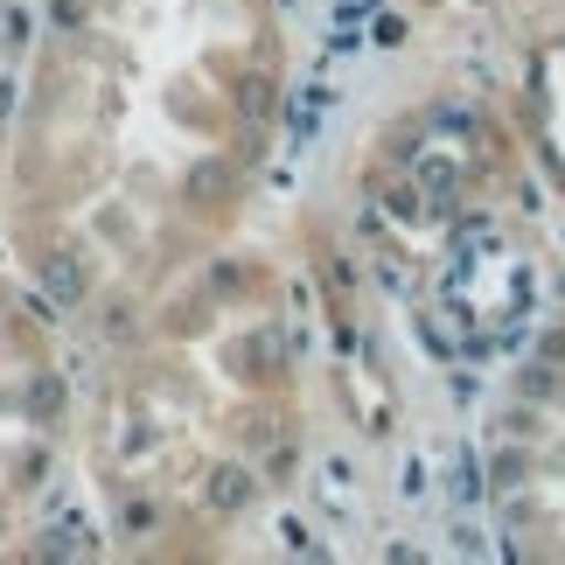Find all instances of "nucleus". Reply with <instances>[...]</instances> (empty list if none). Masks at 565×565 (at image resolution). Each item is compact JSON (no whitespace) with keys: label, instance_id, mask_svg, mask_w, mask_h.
<instances>
[{"label":"nucleus","instance_id":"obj_3","mask_svg":"<svg viewBox=\"0 0 565 565\" xmlns=\"http://www.w3.org/2000/svg\"><path fill=\"white\" fill-rule=\"evenodd\" d=\"M77 335L0 258V558H29L71 503Z\"/></svg>","mask_w":565,"mask_h":565},{"label":"nucleus","instance_id":"obj_7","mask_svg":"<svg viewBox=\"0 0 565 565\" xmlns=\"http://www.w3.org/2000/svg\"><path fill=\"white\" fill-rule=\"evenodd\" d=\"M440 8H503V0H440Z\"/></svg>","mask_w":565,"mask_h":565},{"label":"nucleus","instance_id":"obj_2","mask_svg":"<svg viewBox=\"0 0 565 565\" xmlns=\"http://www.w3.org/2000/svg\"><path fill=\"white\" fill-rule=\"evenodd\" d=\"M315 461V321L294 266L237 237L77 335L71 503L113 558H224Z\"/></svg>","mask_w":565,"mask_h":565},{"label":"nucleus","instance_id":"obj_4","mask_svg":"<svg viewBox=\"0 0 565 565\" xmlns=\"http://www.w3.org/2000/svg\"><path fill=\"white\" fill-rule=\"evenodd\" d=\"M489 524L516 558L565 565V308L531 321L482 419Z\"/></svg>","mask_w":565,"mask_h":565},{"label":"nucleus","instance_id":"obj_6","mask_svg":"<svg viewBox=\"0 0 565 565\" xmlns=\"http://www.w3.org/2000/svg\"><path fill=\"white\" fill-rule=\"evenodd\" d=\"M21 63H29V0H0V168H8V134L21 105Z\"/></svg>","mask_w":565,"mask_h":565},{"label":"nucleus","instance_id":"obj_1","mask_svg":"<svg viewBox=\"0 0 565 565\" xmlns=\"http://www.w3.org/2000/svg\"><path fill=\"white\" fill-rule=\"evenodd\" d=\"M287 0H29L0 258L98 335L258 224L294 119Z\"/></svg>","mask_w":565,"mask_h":565},{"label":"nucleus","instance_id":"obj_5","mask_svg":"<svg viewBox=\"0 0 565 565\" xmlns=\"http://www.w3.org/2000/svg\"><path fill=\"white\" fill-rule=\"evenodd\" d=\"M510 126L524 140L531 161H545V175L565 189V29H537L516 42V71H510Z\"/></svg>","mask_w":565,"mask_h":565}]
</instances>
